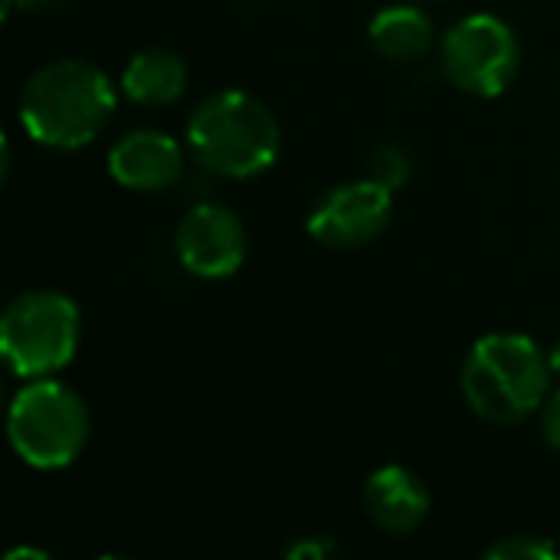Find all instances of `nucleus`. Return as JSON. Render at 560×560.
<instances>
[{
	"instance_id": "1",
	"label": "nucleus",
	"mask_w": 560,
	"mask_h": 560,
	"mask_svg": "<svg viewBox=\"0 0 560 560\" xmlns=\"http://www.w3.org/2000/svg\"><path fill=\"white\" fill-rule=\"evenodd\" d=\"M118 105L112 79L85 59H59L30 75L20 95L23 131L56 151H75L98 138Z\"/></svg>"
},
{
	"instance_id": "2",
	"label": "nucleus",
	"mask_w": 560,
	"mask_h": 560,
	"mask_svg": "<svg viewBox=\"0 0 560 560\" xmlns=\"http://www.w3.org/2000/svg\"><path fill=\"white\" fill-rule=\"evenodd\" d=\"M190 158L226 180L266 174L282 151V128L269 105L246 89H220L187 121Z\"/></svg>"
},
{
	"instance_id": "3",
	"label": "nucleus",
	"mask_w": 560,
	"mask_h": 560,
	"mask_svg": "<svg viewBox=\"0 0 560 560\" xmlns=\"http://www.w3.org/2000/svg\"><path fill=\"white\" fill-rule=\"evenodd\" d=\"M459 384L472 413L512 427L541 413L551 394V361L535 338L495 331L472 345Z\"/></svg>"
},
{
	"instance_id": "4",
	"label": "nucleus",
	"mask_w": 560,
	"mask_h": 560,
	"mask_svg": "<svg viewBox=\"0 0 560 560\" xmlns=\"http://www.w3.org/2000/svg\"><path fill=\"white\" fill-rule=\"evenodd\" d=\"M85 400L62 381L33 377L10 404L7 436L13 453L33 469H66L89 443Z\"/></svg>"
},
{
	"instance_id": "5",
	"label": "nucleus",
	"mask_w": 560,
	"mask_h": 560,
	"mask_svg": "<svg viewBox=\"0 0 560 560\" xmlns=\"http://www.w3.org/2000/svg\"><path fill=\"white\" fill-rule=\"evenodd\" d=\"M82 318L69 295L36 289L16 295L0 318V351L20 377H52L79 351Z\"/></svg>"
},
{
	"instance_id": "6",
	"label": "nucleus",
	"mask_w": 560,
	"mask_h": 560,
	"mask_svg": "<svg viewBox=\"0 0 560 560\" xmlns=\"http://www.w3.org/2000/svg\"><path fill=\"white\" fill-rule=\"evenodd\" d=\"M440 56L446 79L476 98L502 95L515 82L522 66L515 30L492 13H472L453 23Z\"/></svg>"
},
{
	"instance_id": "7",
	"label": "nucleus",
	"mask_w": 560,
	"mask_h": 560,
	"mask_svg": "<svg viewBox=\"0 0 560 560\" xmlns=\"http://www.w3.org/2000/svg\"><path fill=\"white\" fill-rule=\"evenodd\" d=\"M390 213L394 190L364 177L328 190L308 213V233L328 249H358L387 230Z\"/></svg>"
},
{
	"instance_id": "8",
	"label": "nucleus",
	"mask_w": 560,
	"mask_h": 560,
	"mask_svg": "<svg viewBox=\"0 0 560 560\" xmlns=\"http://www.w3.org/2000/svg\"><path fill=\"white\" fill-rule=\"evenodd\" d=\"M246 226L220 203H197L184 213L174 233L177 262L197 279H230L246 262Z\"/></svg>"
},
{
	"instance_id": "9",
	"label": "nucleus",
	"mask_w": 560,
	"mask_h": 560,
	"mask_svg": "<svg viewBox=\"0 0 560 560\" xmlns=\"http://www.w3.org/2000/svg\"><path fill=\"white\" fill-rule=\"evenodd\" d=\"M108 174L128 190H167L184 177V148L167 131H128L108 151Z\"/></svg>"
},
{
	"instance_id": "10",
	"label": "nucleus",
	"mask_w": 560,
	"mask_h": 560,
	"mask_svg": "<svg viewBox=\"0 0 560 560\" xmlns=\"http://www.w3.org/2000/svg\"><path fill=\"white\" fill-rule=\"evenodd\" d=\"M364 509L387 535H410L430 515V492L407 466H381L364 486Z\"/></svg>"
},
{
	"instance_id": "11",
	"label": "nucleus",
	"mask_w": 560,
	"mask_h": 560,
	"mask_svg": "<svg viewBox=\"0 0 560 560\" xmlns=\"http://www.w3.org/2000/svg\"><path fill=\"white\" fill-rule=\"evenodd\" d=\"M187 89V66L171 49L135 52L121 72V92L138 105H171Z\"/></svg>"
},
{
	"instance_id": "12",
	"label": "nucleus",
	"mask_w": 560,
	"mask_h": 560,
	"mask_svg": "<svg viewBox=\"0 0 560 560\" xmlns=\"http://www.w3.org/2000/svg\"><path fill=\"white\" fill-rule=\"evenodd\" d=\"M368 36L381 56L394 62H413L430 52L436 30H433V20L420 7H384L371 20Z\"/></svg>"
},
{
	"instance_id": "13",
	"label": "nucleus",
	"mask_w": 560,
	"mask_h": 560,
	"mask_svg": "<svg viewBox=\"0 0 560 560\" xmlns=\"http://www.w3.org/2000/svg\"><path fill=\"white\" fill-rule=\"evenodd\" d=\"M368 167H371V180H377L381 187L387 190H400L407 180H410V154L394 144V141H384L371 151L368 158Z\"/></svg>"
},
{
	"instance_id": "14",
	"label": "nucleus",
	"mask_w": 560,
	"mask_h": 560,
	"mask_svg": "<svg viewBox=\"0 0 560 560\" xmlns=\"http://www.w3.org/2000/svg\"><path fill=\"white\" fill-rule=\"evenodd\" d=\"M558 558V548L538 535H512V538H502L495 541L486 560H555Z\"/></svg>"
},
{
	"instance_id": "15",
	"label": "nucleus",
	"mask_w": 560,
	"mask_h": 560,
	"mask_svg": "<svg viewBox=\"0 0 560 560\" xmlns=\"http://www.w3.org/2000/svg\"><path fill=\"white\" fill-rule=\"evenodd\" d=\"M541 433H545V443L560 453V387L548 394L541 407Z\"/></svg>"
},
{
	"instance_id": "16",
	"label": "nucleus",
	"mask_w": 560,
	"mask_h": 560,
	"mask_svg": "<svg viewBox=\"0 0 560 560\" xmlns=\"http://www.w3.org/2000/svg\"><path fill=\"white\" fill-rule=\"evenodd\" d=\"M335 551V545L328 538H299L295 545L285 548V558L295 560H322Z\"/></svg>"
},
{
	"instance_id": "17",
	"label": "nucleus",
	"mask_w": 560,
	"mask_h": 560,
	"mask_svg": "<svg viewBox=\"0 0 560 560\" xmlns=\"http://www.w3.org/2000/svg\"><path fill=\"white\" fill-rule=\"evenodd\" d=\"M43 3H52V0H3V16H7L13 7H43Z\"/></svg>"
},
{
	"instance_id": "18",
	"label": "nucleus",
	"mask_w": 560,
	"mask_h": 560,
	"mask_svg": "<svg viewBox=\"0 0 560 560\" xmlns=\"http://www.w3.org/2000/svg\"><path fill=\"white\" fill-rule=\"evenodd\" d=\"M20 558H39V560H49L46 551H33V548H23V551H10L7 560H20Z\"/></svg>"
},
{
	"instance_id": "19",
	"label": "nucleus",
	"mask_w": 560,
	"mask_h": 560,
	"mask_svg": "<svg viewBox=\"0 0 560 560\" xmlns=\"http://www.w3.org/2000/svg\"><path fill=\"white\" fill-rule=\"evenodd\" d=\"M548 361H551V374H555V377L560 381V341L555 345V351L548 354Z\"/></svg>"
}]
</instances>
